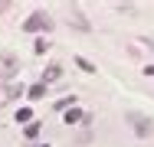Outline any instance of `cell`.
<instances>
[{
	"mask_svg": "<svg viewBox=\"0 0 154 147\" xmlns=\"http://www.w3.org/2000/svg\"><path fill=\"white\" fill-rule=\"evenodd\" d=\"M23 29H26V33H43V29H46V33H49V29H53V20H49V13L36 10L33 16H26V23H23Z\"/></svg>",
	"mask_w": 154,
	"mask_h": 147,
	"instance_id": "cell-1",
	"label": "cell"
},
{
	"mask_svg": "<svg viewBox=\"0 0 154 147\" xmlns=\"http://www.w3.org/2000/svg\"><path fill=\"white\" fill-rule=\"evenodd\" d=\"M128 121H131V128H134V134H138V137H148V134H151V131H154L151 118L138 115V111H128Z\"/></svg>",
	"mask_w": 154,
	"mask_h": 147,
	"instance_id": "cell-2",
	"label": "cell"
},
{
	"mask_svg": "<svg viewBox=\"0 0 154 147\" xmlns=\"http://www.w3.org/2000/svg\"><path fill=\"white\" fill-rule=\"evenodd\" d=\"M17 69H20V59L13 56V52H3L0 56V79H13Z\"/></svg>",
	"mask_w": 154,
	"mask_h": 147,
	"instance_id": "cell-3",
	"label": "cell"
},
{
	"mask_svg": "<svg viewBox=\"0 0 154 147\" xmlns=\"http://www.w3.org/2000/svg\"><path fill=\"white\" fill-rule=\"evenodd\" d=\"M59 75H62V69L56 65V62H53V65H46V72H43V82H56Z\"/></svg>",
	"mask_w": 154,
	"mask_h": 147,
	"instance_id": "cell-4",
	"label": "cell"
},
{
	"mask_svg": "<svg viewBox=\"0 0 154 147\" xmlns=\"http://www.w3.org/2000/svg\"><path fill=\"white\" fill-rule=\"evenodd\" d=\"M43 95H46V82H39V85L30 88V98H33V101H36V98H43Z\"/></svg>",
	"mask_w": 154,
	"mask_h": 147,
	"instance_id": "cell-5",
	"label": "cell"
},
{
	"mask_svg": "<svg viewBox=\"0 0 154 147\" xmlns=\"http://www.w3.org/2000/svg\"><path fill=\"white\" fill-rule=\"evenodd\" d=\"M23 134H26V137H36V134H39V124H36V121H30V124H26V131H23Z\"/></svg>",
	"mask_w": 154,
	"mask_h": 147,
	"instance_id": "cell-6",
	"label": "cell"
},
{
	"mask_svg": "<svg viewBox=\"0 0 154 147\" xmlns=\"http://www.w3.org/2000/svg\"><path fill=\"white\" fill-rule=\"evenodd\" d=\"M30 118H33L30 108H20V111H17V121H26V124H30Z\"/></svg>",
	"mask_w": 154,
	"mask_h": 147,
	"instance_id": "cell-7",
	"label": "cell"
},
{
	"mask_svg": "<svg viewBox=\"0 0 154 147\" xmlns=\"http://www.w3.org/2000/svg\"><path fill=\"white\" fill-rule=\"evenodd\" d=\"M79 118H82V111H79V108H72V111H66V121H69V124H72V121H79Z\"/></svg>",
	"mask_w": 154,
	"mask_h": 147,
	"instance_id": "cell-8",
	"label": "cell"
},
{
	"mask_svg": "<svg viewBox=\"0 0 154 147\" xmlns=\"http://www.w3.org/2000/svg\"><path fill=\"white\" fill-rule=\"evenodd\" d=\"M148 75H154V65H148Z\"/></svg>",
	"mask_w": 154,
	"mask_h": 147,
	"instance_id": "cell-9",
	"label": "cell"
}]
</instances>
